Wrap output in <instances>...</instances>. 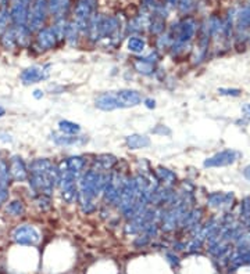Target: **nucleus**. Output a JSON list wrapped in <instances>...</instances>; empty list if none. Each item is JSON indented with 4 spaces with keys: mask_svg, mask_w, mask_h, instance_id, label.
Here are the masks:
<instances>
[{
    "mask_svg": "<svg viewBox=\"0 0 250 274\" xmlns=\"http://www.w3.org/2000/svg\"><path fill=\"white\" fill-rule=\"evenodd\" d=\"M109 172L89 169L85 171L77 184V201L79 202L83 213H92L96 209V200L102 195L104 186L109 180Z\"/></svg>",
    "mask_w": 250,
    "mask_h": 274,
    "instance_id": "nucleus-1",
    "label": "nucleus"
},
{
    "mask_svg": "<svg viewBox=\"0 0 250 274\" xmlns=\"http://www.w3.org/2000/svg\"><path fill=\"white\" fill-rule=\"evenodd\" d=\"M28 180L37 195L52 197L56 186H58V169L50 159L38 158L28 168Z\"/></svg>",
    "mask_w": 250,
    "mask_h": 274,
    "instance_id": "nucleus-2",
    "label": "nucleus"
},
{
    "mask_svg": "<svg viewBox=\"0 0 250 274\" xmlns=\"http://www.w3.org/2000/svg\"><path fill=\"white\" fill-rule=\"evenodd\" d=\"M96 4H97V0H78L75 4L73 22L79 29L81 35H86L88 24L93 14L96 13Z\"/></svg>",
    "mask_w": 250,
    "mask_h": 274,
    "instance_id": "nucleus-3",
    "label": "nucleus"
},
{
    "mask_svg": "<svg viewBox=\"0 0 250 274\" xmlns=\"http://www.w3.org/2000/svg\"><path fill=\"white\" fill-rule=\"evenodd\" d=\"M49 17L47 0H32L28 13L27 25L32 34H37L42 28H45L46 19Z\"/></svg>",
    "mask_w": 250,
    "mask_h": 274,
    "instance_id": "nucleus-4",
    "label": "nucleus"
},
{
    "mask_svg": "<svg viewBox=\"0 0 250 274\" xmlns=\"http://www.w3.org/2000/svg\"><path fill=\"white\" fill-rule=\"evenodd\" d=\"M138 200V191H136V187H135V182H134V177H125L124 183H122V188H121L120 198L117 202V206L121 210V213L125 216L128 212L131 210V208L135 205V202Z\"/></svg>",
    "mask_w": 250,
    "mask_h": 274,
    "instance_id": "nucleus-5",
    "label": "nucleus"
},
{
    "mask_svg": "<svg viewBox=\"0 0 250 274\" xmlns=\"http://www.w3.org/2000/svg\"><path fill=\"white\" fill-rule=\"evenodd\" d=\"M124 176L118 172H111L109 176V180L104 186V190L102 192L103 201L107 205H117L118 198H120L122 183H124Z\"/></svg>",
    "mask_w": 250,
    "mask_h": 274,
    "instance_id": "nucleus-6",
    "label": "nucleus"
},
{
    "mask_svg": "<svg viewBox=\"0 0 250 274\" xmlns=\"http://www.w3.org/2000/svg\"><path fill=\"white\" fill-rule=\"evenodd\" d=\"M58 43V39L56 36L55 31L52 27L42 28L35 34V40H34V49L38 53H45L49 50H53Z\"/></svg>",
    "mask_w": 250,
    "mask_h": 274,
    "instance_id": "nucleus-7",
    "label": "nucleus"
},
{
    "mask_svg": "<svg viewBox=\"0 0 250 274\" xmlns=\"http://www.w3.org/2000/svg\"><path fill=\"white\" fill-rule=\"evenodd\" d=\"M11 238L14 242L21 245H35L40 241V234L35 227L29 224H21L13 230Z\"/></svg>",
    "mask_w": 250,
    "mask_h": 274,
    "instance_id": "nucleus-8",
    "label": "nucleus"
},
{
    "mask_svg": "<svg viewBox=\"0 0 250 274\" xmlns=\"http://www.w3.org/2000/svg\"><path fill=\"white\" fill-rule=\"evenodd\" d=\"M50 69V65H32L27 68L24 72L21 73V82L24 85H34V83H39L42 81H45L47 76H49V71Z\"/></svg>",
    "mask_w": 250,
    "mask_h": 274,
    "instance_id": "nucleus-9",
    "label": "nucleus"
},
{
    "mask_svg": "<svg viewBox=\"0 0 250 274\" xmlns=\"http://www.w3.org/2000/svg\"><path fill=\"white\" fill-rule=\"evenodd\" d=\"M10 179L14 182H25L28 179V166L19 155H13L9 159Z\"/></svg>",
    "mask_w": 250,
    "mask_h": 274,
    "instance_id": "nucleus-10",
    "label": "nucleus"
},
{
    "mask_svg": "<svg viewBox=\"0 0 250 274\" xmlns=\"http://www.w3.org/2000/svg\"><path fill=\"white\" fill-rule=\"evenodd\" d=\"M115 99L118 101V105L121 108H131L136 107L142 103V94L138 90L134 89H121L118 91H114Z\"/></svg>",
    "mask_w": 250,
    "mask_h": 274,
    "instance_id": "nucleus-11",
    "label": "nucleus"
},
{
    "mask_svg": "<svg viewBox=\"0 0 250 274\" xmlns=\"http://www.w3.org/2000/svg\"><path fill=\"white\" fill-rule=\"evenodd\" d=\"M241 156V154L238 151H233V150H225V151H221L218 154H215L212 158H209L206 162H204V166L207 168H218V166H227V165L233 164L238 158Z\"/></svg>",
    "mask_w": 250,
    "mask_h": 274,
    "instance_id": "nucleus-12",
    "label": "nucleus"
},
{
    "mask_svg": "<svg viewBox=\"0 0 250 274\" xmlns=\"http://www.w3.org/2000/svg\"><path fill=\"white\" fill-rule=\"evenodd\" d=\"M49 16L53 19L68 18V13L71 10V0H47Z\"/></svg>",
    "mask_w": 250,
    "mask_h": 274,
    "instance_id": "nucleus-13",
    "label": "nucleus"
},
{
    "mask_svg": "<svg viewBox=\"0 0 250 274\" xmlns=\"http://www.w3.org/2000/svg\"><path fill=\"white\" fill-rule=\"evenodd\" d=\"M61 166L67 169L70 173H73L77 177H79L81 174L85 172V166H86V159L81 155H75V156H70L64 159L61 162Z\"/></svg>",
    "mask_w": 250,
    "mask_h": 274,
    "instance_id": "nucleus-14",
    "label": "nucleus"
},
{
    "mask_svg": "<svg viewBox=\"0 0 250 274\" xmlns=\"http://www.w3.org/2000/svg\"><path fill=\"white\" fill-rule=\"evenodd\" d=\"M95 105H96V108H99V110L102 111L120 110V105H118V101L115 99L114 91L100 94V96L96 99V101H95Z\"/></svg>",
    "mask_w": 250,
    "mask_h": 274,
    "instance_id": "nucleus-15",
    "label": "nucleus"
},
{
    "mask_svg": "<svg viewBox=\"0 0 250 274\" xmlns=\"http://www.w3.org/2000/svg\"><path fill=\"white\" fill-rule=\"evenodd\" d=\"M50 138L57 146H78L88 141V138L85 137L70 136V135H63V133H52Z\"/></svg>",
    "mask_w": 250,
    "mask_h": 274,
    "instance_id": "nucleus-16",
    "label": "nucleus"
},
{
    "mask_svg": "<svg viewBox=\"0 0 250 274\" xmlns=\"http://www.w3.org/2000/svg\"><path fill=\"white\" fill-rule=\"evenodd\" d=\"M115 164H117V158L115 156L110 155V154H103V155L95 158L92 169L100 171V172H110Z\"/></svg>",
    "mask_w": 250,
    "mask_h": 274,
    "instance_id": "nucleus-17",
    "label": "nucleus"
},
{
    "mask_svg": "<svg viewBox=\"0 0 250 274\" xmlns=\"http://www.w3.org/2000/svg\"><path fill=\"white\" fill-rule=\"evenodd\" d=\"M0 43L3 49L6 50H13L17 47V37H16V29L13 25H10L3 34H0Z\"/></svg>",
    "mask_w": 250,
    "mask_h": 274,
    "instance_id": "nucleus-18",
    "label": "nucleus"
},
{
    "mask_svg": "<svg viewBox=\"0 0 250 274\" xmlns=\"http://www.w3.org/2000/svg\"><path fill=\"white\" fill-rule=\"evenodd\" d=\"M125 144L131 150H140L150 146V138L145 135H131L125 138Z\"/></svg>",
    "mask_w": 250,
    "mask_h": 274,
    "instance_id": "nucleus-19",
    "label": "nucleus"
},
{
    "mask_svg": "<svg viewBox=\"0 0 250 274\" xmlns=\"http://www.w3.org/2000/svg\"><path fill=\"white\" fill-rule=\"evenodd\" d=\"M16 29V37H17V46L19 47H27L31 45V37H32V32L29 31L28 25H22V27H14Z\"/></svg>",
    "mask_w": 250,
    "mask_h": 274,
    "instance_id": "nucleus-20",
    "label": "nucleus"
},
{
    "mask_svg": "<svg viewBox=\"0 0 250 274\" xmlns=\"http://www.w3.org/2000/svg\"><path fill=\"white\" fill-rule=\"evenodd\" d=\"M127 46H128V50H130L131 53L140 54V53L145 51L146 42H145V39L140 36V35H131V36L128 37Z\"/></svg>",
    "mask_w": 250,
    "mask_h": 274,
    "instance_id": "nucleus-21",
    "label": "nucleus"
},
{
    "mask_svg": "<svg viewBox=\"0 0 250 274\" xmlns=\"http://www.w3.org/2000/svg\"><path fill=\"white\" fill-rule=\"evenodd\" d=\"M156 179L157 182L161 183V186L164 187H170L171 184H174L176 180V176L171 171H168L166 168H157L156 171Z\"/></svg>",
    "mask_w": 250,
    "mask_h": 274,
    "instance_id": "nucleus-22",
    "label": "nucleus"
},
{
    "mask_svg": "<svg viewBox=\"0 0 250 274\" xmlns=\"http://www.w3.org/2000/svg\"><path fill=\"white\" fill-rule=\"evenodd\" d=\"M166 29V22L164 19L160 18V17H156L152 14V18H150V22H149L148 27V32L150 35H154V36H160Z\"/></svg>",
    "mask_w": 250,
    "mask_h": 274,
    "instance_id": "nucleus-23",
    "label": "nucleus"
},
{
    "mask_svg": "<svg viewBox=\"0 0 250 274\" xmlns=\"http://www.w3.org/2000/svg\"><path fill=\"white\" fill-rule=\"evenodd\" d=\"M58 130L60 133L63 135H70V136H78L79 132H81V126L75 122H71V120H60L58 122Z\"/></svg>",
    "mask_w": 250,
    "mask_h": 274,
    "instance_id": "nucleus-24",
    "label": "nucleus"
},
{
    "mask_svg": "<svg viewBox=\"0 0 250 274\" xmlns=\"http://www.w3.org/2000/svg\"><path fill=\"white\" fill-rule=\"evenodd\" d=\"M135 69L138 71L140 75H145V76H152L153 73L156 72V65L150 64V63H146L140 58H135Z\"/></svg>",
    "mask_w": 250,
    "mask_h": 274,
    "instance_id": "nucleus-25",
    "label": "nucleus"
},
{
    "mask_svg": "<svg viewBox=\"0 0 250 274\" xmlns=\"http://www.w3.org/2000/svg\"><path fill=\"white\" fill-rule=\"evenodd\" d=\"M6 212L9 215H11V216H22L25 213V205H24V202L19 201V200L11 201L7 204Z\"/></svg>",
    "mask_w": 250,
    "mask_h": 274,
    "instance_id": "nucleus-26",
    "label": "nucleus"
},
{
    "mask_svg": "<svg viewBox=\"0 0 250 274\" xmlns=\"http://www.w3.org/2000/svg\"><path fill=\"white\" fill-rule=\"evenodd\" d=\"M10 173H9V162L0 156V186H7L10 184Z\"/></svg>",
    "mask_w": 250,
    "mask_h": 274,
    "instance_id": "nucleus-27",
    "label": "nucleus"
},
{
    "mask_svg": "<svg viewBox=\"0 0 250 274\" xmlns=\"http://www.w3.org/2000/svg\"><path fill=\"white\" fill-rule=\"evenodd\" d=\"M10 25H11V19H10L9 6L0 7V34H3Z\"/></svg>",
    "mask_w": 250,
    "mask_h": 274,
    "instance_id": "nucleus-28",
    "label": "nucleus"
},
{
    "mask_svg": "<svg viewBox=\"0 0 250 274\" xmlns=\"http://www.w3.org/2000/svg\"><path fill=\"white\" fill-rule=\"evenodd\" d=\"M35 204H37V206L40 210H47L50 208V197H46V195H37Z\"/></svg>",
    "mask_w": 250,
    "mask_h": 274,
    "instance_id": "nucleus-29",
    "label": "nucleus"
},
{
    "mask_svg": "<svg viewBox=\"0 0 250 274\" xmlns=\"http://www.w3.org/2000/svg\"><path fill=\"white\" fill-rule=\"evenodd\" d=\"M192 3L193 0H178V7L181 13H189L192 9Z\"/></svg>",
    "mask_w": 250,
    "mask_h": 274,
    "instance_id": "nucleus-30",
    "label": "nucleus"
},
{
    "mask_svg": "<svg viewBox=\"0 0 250 274\" xmlns=\"http://www.w3.org/2000/svg\"><path fill=\"white\" fill-rule=\"evenodd\" d=\"M9 200V187L7 186H0V206L6 204Z\"/></svg>",
    "mask_w": 250,
    "mask_h": 274,
    "instance_id": "nucleus-31",
    "label": "nucleus"
},
{
    "mask_svg": "<svg viewBox=\"0 0 250 274\" xmlns=\"http://www.w3.org/2000/svg\"><path fill=\"white\" fill-rule=\"evenodd\" d=\"M149 242H150V237L140 233V236L135 240V247H145V245H148Z\"/></svg>",
    "mask_w": 250,
    "mask_h": 274,
    "instance_id": "nucleus-32",
    "label": "nucleus"
},
{
    "mask_svg": "<svg viewBox=\"0 0 250 274\" xmlns=\"http://www.w3.org/2000/svg\"><path fill=\"white\" fill-rule=\"evenodd\" d=\"M145 103V105L148 107L149 110H153V108H156V101L153 100V99H146V100L143 101Z\"/></svg>",
    "mask_w": 250,
    "mask_h": 274,
    "instance_id": "nucleus-33",
    "label": "nucleus"
},
{
    "mask_svg": "<svg viewBox=\"0 0 250 274\" xmlns=\"http://www.w3.org/2000/svg\"><path fill=\"white\" fill-rule=\"evenodd\" d=\"M160 130H158V129H154V130H153V133H160V135H164V133H166V135H170V130H167L166 128H164V126H161V125H160Z\"/></svg>",
    "mask_w": 250,
    "mask_h": 274,
    "instance_id": "nucleus-34",
    "label": "nucleus"
},
{
    "mask_svg": "<svg viewBox=\"0 0 250 274\" xmlns=\"http://www.w3.org/2000/svg\"><path fill=\"white\" fill-rule=\"evenodd\" d=\"M34 97H35V99H40V97H43V91L35 90L34 91Z\"/></svg>",
    "mask_w": 250,
    "mask_h": 274,
    "instance_id": "nucleus-35",
    "label": "nucleus"
},
{
    "mask_svg": "<svg viewBox=\"0 0 250 274\" xmlns=\"http://www.w3.org/2000/svg\"><path fill=\"white\" fill-rule=\"evenodd\" d=\"M243 174H245V177L246 179H249L250 180V165L248 168H245V171H243Z\"/></svg>",
    "mask_w": 250,
    "mask_h": 274,
    "instance_id": "nucleus-36",
    "label": "nucleus"
},
{
    "mask_svg": "<svg viewBox=\"0 0 250 274\" xmlns=\"http://www.w3.org/2000/svg\"><path fill=\"white\" fill-rule=\"evenodd\" d=\"M10 0H0V7H7Z\"/></svg>",
    "mask_w": 250,
    "mask_h": 274,
    "instance_id": "nucleus-37",
    "label": "nucleus"
},
{
    "mask_svg": "<svg viewBox=\"0 0 250 274\" xmlns=\"http://www.w3.org/2000/svg\"><path fill=\"white\" fill-rule=\"evenodd\" d=\"M6 114V111H4V108L3 107H0V117H3Z\"/></svg>",
    "mask_w": 250,
    "mask_h": 274,
    "instance_id": "nucleus-38",
    "label": "nucleus"
}]
</instances>
